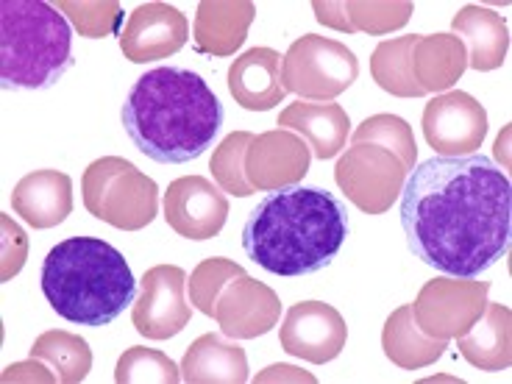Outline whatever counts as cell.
<instances>
[{
    "instance_id": "1",
    "label": "cell",
    "mask_w": 512,
    "mask_h": 384,
    "mask_svg": "<svg viewBox=\"0 0 512 384\" xmlns=\"http://www.w3.org/2000/svg\"><path fill=\"white\" fill-rule=\"evenodd\" d=\"M401 192V226L423 265L474 279L510 251L512 184L490 156H432Z\"/></svg>"
},
{
    "instance_id": "2",
    "label": "cell",
    "mask_w": 512,
    "mask_h": 384,
    "mask_svg": "<svg viewBox=\"0 0 512 384\" xmlns=\"http://www.w3.org/2000/svg\"><path fill=\"white\" fill-rule=\"evenodd\" d=\"M120 120L140 154L159 165H184L215 142L223 103L198 73L154 67L131 84Z\"/></svg>"
},
{
    "instance_id": "3",
    "label": "cell",
    "mask_w": 512,
    "mask_h": 384,
    "mask_svg": "<svg viewBox=\"0 0 512 384\" xmlns=\"http://www.w3.org/2000/svg\"><path fill=\"white\" fill-rule=\"evenodd\" d=\"M343 201L320 187H282L268 192L243 226V251L276 276H309L329 268L346 243Z\"/></svg>"
},
{
    "instance_id": "4",
    "label": "cell",
    "mask_w": 512,
    "mask_h": 384,
    "mask_svg": "<svg viewBox=\"0 0 512 384\" xmlns=\"http://www.w3.org/2000/svg\"><path fill=\"white\" fill-rule=\"evenodd\" d=\"M39 282L56 315L76 326H109L137 301L126 256L98 237H70L53 245L42 259Z\"/></svg>"
},
{
    "instance_id": "5",
    "label": "cell",
    "mask_w": 512,
    "mask_h": 384,
    "mask_svg": "<svg viewBox=\"0 0 512 384\" xmlns=\"http://www.w3.org/2000/svg\"><path fill=\"white\" fill-rule=\"evenodd\" d=\"M73 67V34L64 14L42 0L0 3V87L48 90Z\"/></svg>"
},
{
    "instance_id": "6",
    "label": "cell",
    "mask_w": 512,
    "mask_h": 384,
    "mask_svg": "<svg viewBox=\"0 0 512 384\" xmlns=\"http://www.w3.org/2000/svg\"><path fill=\"white\" fill-rule=\"evenodd\" d=\"M84 206L115 229L137 231L156 218L159 190L131 162L103 156L84 173Z\"/></svg>"
},
{
    "instance_id": "7",
    "label": "cell",
    "mask_w": 512,
    "mask_h": 384,
    "mask_svg": "<svg viewBox=\"0 0 512 384\" xmlns=\"http://www.w3.org/2000/svg\"><path fill=\"white\" fill-rule=\"evenodd\" d=\"M359 76V62L343 42L307 34L282 56V84L287 92L315 103H326L346 92Z\"/></svg>"
},
{
    "instance_id": "8",
    "label": "cell",
    "mask_w": 512,
    "mask_h": 384,
    "mask_svg": "<svg viewBox=\"0 0 512 384\" xmlns=\"http://www.w3.org/2000/svg\"><path fill=\"white\" fill-rule=\"evenodd\" d=\"M407 167L401 165L396 154L379 145H354L348 148L346 156L337 162L334 179L340 190L346 192L348 201L368 212V215H382L387 212L398 192L407 184Z\"/></svg>"
},
{
    "instance_id": "9",
    "label": "cell",
    "mask_w": 512,
    "mask_h": 384,
    "mask_svg": "<svg viewBox=\"0 0 512 384\" xmlns=\"http://www.w3.org/2000/svg\"><path fill=\"white\" fill-rule=\"evenodd\" d=\"M485 282H457V279H435L421 290L412 304V318L418 329L435 340L460 337L482 315L487 298Z\"/></svg>"
},
{
    "instance_id": "10",
    "label": "cell",
    "mask_w": 512,
    "mask_h": 384,
    "mask_svg": "<svg viewBox=\"0 0 512 384\" xmlns=\"http://www.w3.org/2000/svg\"><path fill=\"white\" fill-rule=\"evenodd\" d=\"M134 329L148 340H167L190 323L187 273L176 265H156L142 276V293L131 309Z\"/></svg>"
},
{
    "instance_id": "11",
    "label": "cell",
    "mask_w": 512,
    "mask_h": 384,
    "mask_svg": "<svg viewBox=\"0 0 512 384\" xmlns=\"http://www.w3.org/2000/svg\"><path fill=\"white\" fill-rule=\"evenodd\" d=\"M485 134V106L468 92H446L423 109V137L440 156L476 154Z\"/></svg>"
},
{
    "instance_id": "12",
    "label": "cell",
    "mask_w": 512,
    "mask_h": 384,
    "mask_svg": "<svg viewBox=\"0 0 512 384\" xmlns=\"http://www.w3.org/2000/svg\"><path fill=\"white\" fill-rule=\"evenodd\" d=\"M279 340L287 354L323 365L340 357V351L346 348V318L332 304L301 301L287 309Z\"/></svg>"
},
{
    "instance_id": "13",
    "label": "cell",
    "mask_w": 512,
    "mask_h": 384,
    "mask_svg": "<svg viewBox=\"0 0 512 384\" xmlns=\"http://www.w3.org/2000/svg\"><path fill=\"white\" fill-rule=\"evenodd\" d=\"M229 218V201L218 184L204 176L176 179L165 192V220L170 229L187 240L218 237Z\"/></svg>"
},
{
    "instance_id": "14",
    "label": "cell",
    "mask_w": 512,
    "mask_h": 384,
    "mask_svg": "<svg viewBox=\"0 0 512 384\" xmlns=\"http://www.w3.org/2000/svg\"><path fill=\"white\" fill-rule=\"evenodd\" d=\"M190 39L187 17L167 3H142L120 31V51L128 62L145 64L179 53Z\"/></svg>"
},
{
    "instance_id": "15",
    "label": "cell",
    "mask_w": 512,
    "mask_h": 384,
    "mask_svg": "<svg viewBox=\"0 0 512 384\" xmlns=\"http://www.w3.org/2000/svg\"><path fill=\"white\" fill-rule=\"evenodd\" d=\"M309 145L298 134L279 128L259 134L245 154V176L259 192H273L293 187L307 176Z\"/></svg>"
},
{
    "instance_id": "16",
    "label": "cell",
    "mask_w": 512,
    "mask_h": 384,
    "mask_svg": "<svg viewBox=\"0 0 512 384\" xmlns=\"http://www.w3.org/2000/svg\"><path fill=\"white\" fill-rule=\"evenodd\" d=\"M282 301L270 290L268 284L256 282L251 276H237L231 279L215 304V320L226 337L234 340H251L268 334L279 323Z\"/></svg>"
},
{
    "instance_id": "17",
    "label": "cell",
    "mask_w": 512,
    "mask_h": 384,
    "mask_svg": "<svg viewBox=\"0 0 512 384\" xmlns=\"http://www.w3.org/2000/svg\"><path fill=\"white\" fill-rule=\"evenodd\" d=\"M229 92L248 112H268L284 101L282 53L273 48H251L229 67Z\"/></svg>"
},
{
    "instance_id": "18",
    "label": "cell",
    "mask_w": 512,
    "mask_h": 384,
    "mask_svg": "<svg viewBox=\"0 0 512 384\" xmlns=\"http://www.w3.org/2000/svg\"><path fill=\"white\" fill-rule=\"evenodd\" d=\"M12 209L34 229L59 226L73 209V181L59 170H34L14 187Z\"/></svg>"
},
{
    "instance_id": "19",
    "label": "cell",
    "mask_w": 512,
    "mask_h": 384,
    "mask_svg": "<svg viewBox=\"0 0 512 384\" xmlns=\"http://www.w3.org/2000/svg\"><path fill=\"white\" fill-rule=\"evenodd\" d=\"M276 126L298 134L312 148L318 159H334L346 148V137L351 131L348 112L337 103H290L279 115Z\"/></svg>"
},
{
    "instance_id": "20",
    "label": "cell",
    "mask_w": 512,
    "mask_h": 384,
    "mask_svg": "<svg viewBox=\"0 0 512 384\" xmlns=\"http://www.w3.org/2000/svg\"><path fill=\"white\" fill-rule=\"evenodd\" d=\"M254 3L234 0H204L198 3L195 14V51L206 56H231L248 37V28L254 23Z\"/></svg>"
},
{
    "instance_id": "21",
    "label": "cell",
    "mask_w": 512,
    "mask_h": 384,
    "mask_svg": "<svg viewBox=\"0 0 512 384\" xmlns=\"http://www.w3.org/2000/svg\"><path fill=\"white\" fill-rule=\"evenodd\" d=\"M181 382L187 384H243L248 382V357L226 334L198 337L181 362Z\"/></svg>"
},
{
    "instance_id": "22",
    "label": "cell",
    "mask_w": 512,
    "mask_h": 384,
    "mask_svg": "<svg viewBox=\"0 0 512 384\" xmlns=\"http://www.w3.org/2000/svg\"><path fill=\"white\" fill-rule=\"evenodd\" d=\"M510 323L512 315L504 304H485L474 326L457 337L460 354L479 371H507L512 359Z\"/></svg>"
},
{
    "instance_id": "23",
    "label": "cell",
    "mask_w": 512,
    "mask_h": 384,
    "mask_svg": "<svg viewBox=\"0 0 512 384\" xmlns=\"http://www.w3.org/2000/svg\"><path fill=\"white\" fill-rule=\"evenodd\" d=\"M454 34L468 42V64L487 73V70H496L507 59L510 51V31L504 17L482 6H465L454 20H451Z\"/></svg>"
},
{
    "instance_id": "24",
    "label": "cell",
    "mask_w": 512,
    "mask_h": 384,
    "mask_svg": "<svg viewBox=\"0 0 512 384\" xmlns=\"http://www.w3.org/2000/svg\"><path fill=\"white\" fill-rule=\"evenodd\" d=\"M468 67V53L460 37L451 34H435L421 37L412 51V76L423 92L448 90L457 84Z\"/></svg>"
},
{
    "instance_id": "25",
    "label": "cell",
    "mask_w": 512,
    "mask_h": 384,
    "mask_svg": "<svg viewBox=\"0 0 512 384\" xmlns=\"http://www.w3.org/2000/svg\"><path fill=\"white\" fill-rule=\"evenodd\" d=\"M382 346L384 354L390 357V362H396L398 368L418 371L446 354L448 340H435L423 334L412 318V304H407V307H398L384 323Z\"/></svg>"
},
{
    "instance_id": "26",
    "label": "cell",
    "mask_w": 512,
    "mask_h": 384,
    "mask_svg": "<svg viewBox=\"0 0 512 384\" xmlns=\"http://www.w3.org/2000/svg\"><path fill=\"white\" fill-rule=\"evenodd\" d=\"M421 42L418 34L412 37H398L390 42H382L371 59V73L376 84L390 95L398 98H421L426 92L418 87V81L412 76V51Z\"/></svg>"
},
{
    "instance_id": "27",
    "label": "cell",
    "mask_w": 512,
    "mask_h": 384,
    "mask_svg": "<svg viewBox=\"0 0 512 384\" xmlns=\"http://www.w3.org/2000/svg\"><path fill=\"white\" fill-rule=\"evenodd\" d=\"M31 359H45L59 382H81L92 368V354L87 343L70 332H45L31 348Z\"/></svg>"
},
{
    "instance_id": "28",
    "label": "cell",
    "mask_w": 512,
    "mask_h": 384,
    "mask_svg": "<svg viewBox=\"0 0 512 384\" xmlns=\"http://www.w3.org/2000/svg\"><path fill=\"white\" fill-rule=\"evenodd\" d=\"M354 145H379L387 148L390 154H396L401 159V165L412 170L415 159H418V148H415V137H412V128L396 115H373L368 117L362 126L354 131L351 137Z\"/></svg>"
},
{
    "instance_id": "29",
    "label": "cell",
    "mask_w": 512,
    "mask_h": 384,
    "mask_svg": "<svg viewBox=\"0 0 512 384\" xmlns=\"http://www.w3.org/2000/svg\"><path fill=\"white\" fill-rule=\"evenodd\" d=\"M254 142V134L248 131H234L226 140L220 142V148L212 156V179L218 181V187L237 198L254 195V187L245 179V154Z\"/></svg>"
},
{
    "instance_id": "30",
    "label": "cell",
    "mask_w": 512,
    "mask_h": 384,
    "mask_svg": "<svg viewBox=\"0 0 512 384\" xmlns=\"http://www.w3.org/2000/svg\"><path fill=\"white\" fill-rule=\"evenodd\" d=\"M117 384H142V382H159V384H179L181 368L154 348H128L123 357L117 359L115 371Z\"/></svg>"
},
{
    "instance_id": "31",
    "label": "cell",
    "mask_w": 512,
    "mask_h": 384,
    "mask_svg": "<svg viewBox=\"0 0 512 384\" xmlns=\"http://www.w3.org/2000/svg\"><path fill=\"white\" fill-rule=\"evenodd\" d=\"M245 270L240 265H234L223 256H212V259H204L198 268L192 270L190 282V304L198 307V312H204L209 318H215V304H218V295L223 293V287L243 276Z\"/></svg>"
},
{
    "instance_id": "32",
    "label": "cell",
    "mask_w": 512,
    "mask_h": 384,
    "mask_svg": "<svg viewBox=\"0 0 512 384\" xmlns=\"http://www.w3.org/2000/svg\"><path fill=\"white\" fill-rule=\"evenodd\" d=\"M357 12L362 14H346L348 34L354 31H368V34H387L393 28H401L410 14L415 12L412 3H351Z\"/></svg>"
},
{
    "instance_id": "33",
    "label": "cell",
    "mask_w": 512,
    "mask_h": 384,
    "mask_svg": "<svg viewBox=\"0 0 512 384\" xmlns=\"http://www.w3.org/2000/svg\"><path fill=\"white\" fill-rule=\"evenodd\" d=\"M59 12L70 14L76 28L90 39H101L112 34L120 23V6L117 3H59Z\"/></svg>"
},
{
    "instance_id": "34",
    "label": "cell",
    "mask_w": 512,
    "mask_h": 384,
    "mask_svg": "<svg viewBox=\"0 0 512 384\" xmlns=\"http://www.w3.org/2000/svg\"><path fill=\"white\" fill-rule=\"evenodd\" d=\"M284 376H295V379H304V382H315V376H309V373H298L290 365H273L268 368V373H262L259 376V382H268V379H284Z\"/></svg>"
}]
</instances>
